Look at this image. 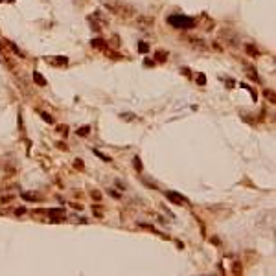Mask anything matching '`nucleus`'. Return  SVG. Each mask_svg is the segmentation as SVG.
<instances>
[{"label": "nucleus", "instance_id": "nucleus-21", "mask_svg": "<svg viewBox=\"0 0 276 276\" xmlns=\"http://www.w3.org/2000/svg\"><path fill=\"white\" fill-rule=\"evenodd\" d=\"M144 64H145V66H155V61H153V59H145Z\"/></svg>", "mask_w": 276, "mask_h": 276}, {"label": "nucleus", "instance_id": "nucleus-16", "mask_svg": "<svg viewBox=\"0 0 276 276\" xmlns=\"http://www.w3.org/2000/svg\"><path fill=\"white\" fill-rule=\"evenodd\" d=\"M39 114H41V116H42V120H44V122H48V123H52V122H53L50 114H46V112H39Z\"/></svg>", "mask_w": 276, "mask_h": 276}, {"label": "nucleus", "instance_id": "nucleus-7", "mask_svg": "<svg viewBox=\"0 0 276 276\" xmlns=\"http://www.w3.org/2000/svg\"><path fill=\"white\" fill-rule=\"evenodd\" d=\"M155 59H157L158 63H164L166 59H168V52H164V50H158V52L155 53Z\"/></svg>", "mask_w": 276, "mask_h": 276}, {"label": "nucleus", "instance_id": "nucleus-22", "mask_svg": "<svg viewBox=\"0 0 276 276\" xmlns=\"http://www.w3.org/2000/svg\"><path fill=\"white\" fill-rule=\"evenodd\" d=\"M74 166H76V168H79V169L85 168V166H83V160H76V162H74Z\"/></svg>", "mask_w": 276, "mask_h": 276}, {"label": "nucleus", "instance_id": "nucleus-11", "mask_svg": "<svg viewBox=\"0 0 276 276\" xmlns=\"http://www.w3.org/2000/svg\"><path fill=\"white\" fill-rule=\"evenodd\" d=\"M88 133H90V127H88V125H85V127H81V129L77 131V134H79V136H87Z\"/></svg>", "mask_w": 276, "mask_h": 276}, {"label": "nucleus", "instance_id": "nucleus-23", "mask_svg": "<svg viewBox=\"0 0 276 276\" xmlns=\"http://www.w3.org/2000/svg\"><path fill=\"white\" fill-rule=\"evenodd\" d=\"M110 42H112V46H118V44H120L118 42V35H112V41H110Z\"/></svg>", "mask_w": 276, "mask_h": 276}, {"label": "nucleus", "instance_id": "nucleus-19", "mask_svg": "<svg viewBox=\"0 0 276 276\" xmlns=\"http://www.w3.org/2000/svg\"><path fill=\"white\" fill-rule=\"evenodd\" d=\"M138 48H140V52H142V53H147V44H145V42H140Z\"/></svg>", "mask_w": 276, "mask_h": 276}, {"label": "nucleus", "instance_id": "nucleus-9", "mask_svg": "<svg viewBox=\"0 0 276 276\" xmlns=\"http://www.w3.org/2000/svg\"><path fill=\"white\" fill-rule=\"evenodd\" d=\"M133 164H134V168H136L138 171H142V169H144V166H142V160H140V157H134V158H133Z\"/></svg>", "mask_w": 276, "mask_h": 276}, {"label": "nucleus", "instance_id": "nucleus-25", "mask_svg": "<svg viewBox=\"0 0 276 276\" xmlns=\"http://www.w3.org/2000/svg\"><path fill=\"white\" fill-rule=\"evenodd\" d=\"M9 2H13V0H9Z\"/></svg>", "mask_w": 276, "mask_h": 276}, {"label": "nucleus", "instance_id": "nucleus-12", "mask_svg": "<svg viewBox=\"0 0 276 276\" xmlns=\"http://www.w3.org/2000/svg\"><path fill=\"white\" fill-rule=\"evenodd\" d=\"M90 195H92L94 201H101V192H98V190H92V192H90Z\"/></svg>", "mask_w": 276, "mask_h": 276}, {"label": "nucleus", "instance_id": "nucleus-5", "mask_svg": "<svg viewBox=\"0 0 276 276\" xmlns=\"http://www.w3.org/2000/svg\"><path fill=\"white\" fill-rule=\"evenodd\" d=\"M6 44H8L9 48H11V52H13L15 55H18V57H24V53L21 52V48H18V46H17V44H15V42H11V41H6Z\"/></svg>", "mask_w": 276, "mask_h": 276}, {"label": "nucleus", "instance_id": "nucleus-20", "mask_svg": "<svg viewBox=\"0 0 276 276\" xmlns=\"http://www.w3.org/2000/svg\"><path fill=\"white\" fill-rule=\"evenodd\" d=\"M11 199H13V195H6V197H2V204H8V203H11Z\"/></svg>", "mask_w": 276, "mask_h": 276}, {"label": "nucleus", "instance_id": "nucleus-3", "mask_svg": "<svg viewBox=\"0 0 276 276\" xmlns=\"http://www.w3.org/2000/svg\"><path fill=\"white\" fill-rule=\"evenodd\" d=\"M46 61H50L53 64V66H64V64H68V59L63 57V55H57V57H46Z\"/></svg>", "mask_w": 276, "mask_h": 276}, {"label": "nucleus", "instance_id": "nucleus-24", "mask_svg": "<svg viewBox=\"0 0 276 276\" xmlns=\"http://www.w3.org/2000/svg\"><path fill=\"white\" fill-rule=\"evenodd\" d=\"M72 206H74V208H76V210H81V208H83V206H81V204H77V203H72Z\"/></svg>", "mask_w": 276, "mask_h": 276}, {"label": "nucleus", "instance_id": "nucleus-1", "mask_svg": "<svg viewBox=\"0 0 276 276\" xmlns=\"http://www.w3.org/2000/svg\"><path fill=\"white\" fill-rule=\"evenodd\" d=\"M168 24H171L173 28L188 29V28L197 26V21L192 18V17H184V15H171V17H168Z\"/></svg>", "mask_w": 276, "mask_h": 276}, {"label": "nucleus", "instance_id": "nucleus-15", "mask_svg": "<svg viewBox=\"0 0 276 276\" xmlns=\"http://www.w3.org/2000/svg\"><path fill=\"white\" fill-rule=\"evenodd\" d=\"M263 94H265V96H267V99H271V101L274 103V92H273V90H265Z\"/></svg>", "mask_w": 276, "mask_h": 276}, {"label": "nucleus", "instance_id": "nucleus-8", "mask_svg": "<svg viewBox=\"0 0 276 276\" xmlns=\"http://www.w3.org/2000/svg\"><path fill=\"white\" fill-rule=\"evenodd\" d=\"M245 50H247V53H249V55H252V57L260 55V53H258V50H256V48L252 46V44H247V46H245Z\"/></svg>", "mask_w": 276, "mask_h": 276}, {"label": "nucleus", "instance_id": "nucleus-14", "mask_svg": "<svg viewBox=\"0 0 276 276\" xmlns=\"http://www.w3.org/2000/svg\"><path fill=\"white\" fill-rule=\"evenodd\" d=\"M22 199H26V201H37V195H32V193H22Z\"/></svg>", "mask_w": 276, "mask_h": 276}, {"label": "nucleus", "instance_id": "nucleus-18", "mask_svg": "<svg viewBox=\"0 0 276 276\" xmlns=\"http://www.w3.org/2000/svg\"><path fill=\"white\" fill-rule=\"evenodd\" d=\"M197 83H199V85H204V83H206V77H204V74H199V76H197Z\"/></svg>", "mask_w": 276, "mask_h": 276}, {"label": "nucleus", "instance_id": "nucleus-17", "mask_svg": "<svg viewBox=\"0 0 276 276\" xmlns=\"http://www.w3.org/2000/svg\"><path fill=\"white\" fill-rule=\"evenodd\" d=\"M92 212L96 214V217H103V215H101L103 212H101V208H99V206H94V208H92Z\"/></svg>", "mask_w": 276, "mask_h": 276}, {"label": "nucleus", "instance_id": "nucleus-13", "mask_svg": "<svg viewBox=\"0 0 276 276\" xmlns=\"http://www.w3.org/2000/svg\"><path fill=\"white\" fill-rule=\"evenodd\" d=\"M92 151H94V155H98V157L101 158V160H105V162H110V158H109V157H105V155H103L101 151H98V149H92Z\"/></svg>", "mask_w": 276, "mask_h": 276}, {"label": "nucleus", "instance_id": "nucleus-6", "mask_svg": "<svg viewBox=\"0 0 276 276\" xmlns=\"http://www.w3.org/2000/svg\"><path fill=\"white\" fill-rule=\"evenodd\" d=\"M33 79L37 81L39 87H44V85H46V79H44V76H42V74H39V72H33Z\"/></svg>", "mask_w": 276, "mask_h": 276}, {"label": "nucleus", "instance_id": "nucleus-10", "mask_svg": "<svg viewBox=\"0 0 276 276\" xmlns=\"http://www.w3.org/2000/svg\"><path fill=\"white\" fill-rule=\"evenodd\" d=\"M138 22H142L144 26H153V18H147V17H140Z\"/></svg>", "mask_w": 276, "mask_h": 276}, {"label": "nucleus", "instance_id": "nucleus-4", "mask_svg": "<svg viewBox=\"0 0 276 276\" xmlns=\"http://www.w3.org/2000/svg\"><path fill=\"white\" fill-rule=\"evenodd\" d=\"M90 44H92V48H98V50H105V48H107V42H105L103 39H92Z\"/></svg>", "mask_w": 276, "mask_h": 276}, {"label": "nucleus", "instance_id": "nucleus-2", "mask_svg": "<svg viewBox=\"0 0 276 276\" xmlns=\"http://www.w3.org/2000/svg\"><path fill=\"white\" fill-rule=\"evenodd\" d=\"M166 197L171 201V203H175V204H182V206H186V204H188V199L184 197V195L177 193V192H166Z\"/></svg>", "mask_w": 276, "mask_h": 276}]
</instances>
